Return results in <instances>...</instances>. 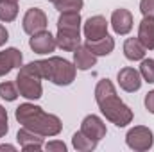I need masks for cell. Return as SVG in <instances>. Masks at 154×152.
Returning <instances> with one entry per match:
<instances>
[{"mask_svg": "<svg viewBox=\"0 0 154 152\" xmlns=\"http://www.w3.org/2000/svg\"><path fill=\"white\" fill-rule=\"evenodd\" d=\"M48 2H52V4H56V2H57V0H48Z\"/></svg>", "mask_w": 154, "mask_h": 152, "instance_id": "4dcf8cb0", "label": "cell"}, {"mask_svg": "<svg viewBox=\"0 0 154 152\" xmlns=\"http://www.w3.org/2000/svg\"><path fill=\"white\" fill-rule=\"evenodd\" d=\"M142 45L147 50H154V18L152 16H143V20L138 25V36Z\"/></svg>", "mask_w": 154, "mask_h": 152, "instance_id": "9a60e30c", "label": "cell"}, {"mask_svg": "<svg viewBox=\"0 0 154 152\" xmlns=\"http://www.w3.org/2000/svg\"><path fill=\"white\" fill-rule=\"evenodd\" d=\"M143 104H145V109H147L151 114H154V90H151V91L145 95Z\"/></svg>", "mask_w": 154, "mask_h": 152, "instance_id": "83f0119b", "label": "cell"}, {"mask_svg": "<svg viewBox=\"0 0 154 152\" xmlns=\"http://www.w3.org/2000/svg\"><path fill=\"white\" fill-rule=\"evenodd\" d=\"M122 48H124L125 59H129V61H142L145 57V52H147V48L142 45V41L138 38H127L124 41Z\"/></svg>", "mask_w": 154, "mask_h": 152, "instance_id": "e0dca14e", "label": "cell"}, {"mask_svg": "<svg viewBox=\"0 0 154 152\" xmlns=\"http://www.w3.org/2000/svg\"><path fill=\"white\" fill-rule=\"evenodd\" d=\"M81 131H82L88 138H91V140H95V141H100L102 138H106V132H108L104 120H102L100 116H97V114H88V116H84L82 122H81Z\"/></svg>", "mask_w": 154, "mask_h": 152, "instance_id": "30bf717a", "label": "cell"}, {"mask_svg": "<svg viewBox=\"0 0 154 152\" xmlns=\"http://www.w3.org/2000/svg\"><path fill=\"white\" fill-rule=\"evenodd\" d=\"M47 25H48V18H47L45 11L39 9V7H31V9H27L25 14H23V18H22V29H23V32H27L29 36L36 34L39 31H45Z\"/></svg>", "mask_w": 154, "mask_h": 152, "instance_id": "8992f818", "label": "cell"}, {"mask_svg": "<svg viewBox=\"0 0 154 152\" xmlns=\"http://www.w3.org/2000/svg\"><path fill=\"white\" fill-rule=\"evenodd\" d=\"M29 47L32 52H36L39 56H45V54H50L56 50L57 43H56V36H52L50 31H39L36 34H32L29 39Z\"/></svg>", "mask_w": 154, "mask_h": 152, "instance_id": "ba28073f", "label": "cell"}, {"mask_svg": "<svg viewBox=\"0 0 154 152\" xmlns=\"http://www.w3.org/2000/svg\"><path fill=\"white\" fill-rule=\"evenodd\" d=\"M125 143L131 150L134 152H145L152 149L154 145V134L152 131L145 125H134L127 131L125 134Z\"/></svg>", "mask_w": 154, "mask_h": 152, "instance_id": "5b68a950", "label": "cell"}, {"mask_svg": "<svg viewBox=\"0 0 154 152\" xmlns=\"http://www.w3.org/2000/svg\"><path fill=\"white\" fill-rule=\"evenodd\" d=\"M140 13L154 18V0H140Z\"/></svg>", "mask_w": 154, "mask_h": 152, "instance_id": "4316f807", "label": "cell"}, {"mask_svg": "<svg viewBox=\"0 0 154 152\" xmlns=\"http://www.w3.org/2000/svg\"><path fill=\"white\" fill-rule=\"evenodd\" d=\"M22 65H23V56L18 48L9 47L0 52V77L7 75L11 70L20 68Z\"/></svg>", "mask_w": 154, "mask_h": 152, "instance_id": "4fadbf2b", "label": "cell"}, {"mask_svg": "<svg viewBox=\"0 0 154 152\" xmlns=\"http://www.w3.org/2000/svg\"><path fill=\"white\" fill-rule=\"evenodd\" d=\"M133 23H134V22H133V14H131L129 9L120 7V9H115V11L111 13L109 25H111V29L115 31V34H120V36L129 34V32L133 31Z\"/></svg>", "mask_w": 154, "mask_h": 152, "instance_id": "8fae6325", "label": "cell"}, {"mask_svg": "<svg viewBox=\"0 0 154 152\" xmlns=\"http://www.w3.org/2000/svg\"><path fill=\"white\" fill-rule=\"evenodd\" d=\"M74 65L77 70H82V72L91 70L97 65V56L86 45H79L74 50Z\"/></svg>", "mask_w": 154, "mask_h": 152, "instance_id": "5bb4252c", "label": "cell"}, {"mask_svg": "<svg viewBox=\"0 0 154 152\" xmlns=\"http://www.w3.org/2000/svg\"><path fill=\"white\" fill-rule=\"evenodd\" d=\"M43 149L48 152H66V145L59 140H54V141H48L43 145Z\"/></svg>", "mask_w": 154, "mask_h": 152, "instance_id": "484cf974", "label": "cell"}, {"mask_svg": "<svg viewBox=\"0 0 154 152\" xmlns=\"http://www.w3.org/2000/svg\"><path fill=\"white\" fill-rule=\"evenodd\" d=\"M81 27H82L81 13H61L57 18V31L81 32Z\"/></svg>", "mask_w": 154, "mask_h": 152, "instance_id": "d6986e66", "label": "cell"}, {"mask_svg": "<svg viewBox=\"0 0 154 152\" xmlns=\"http://www.w3.org/2000/svg\"><path fill=\"white\" fill-rule=\"evenodd\" d=\"M18 16V2L13 0H0V22H14Z\"/></svg>", "mask_w": 154, "mask_h": 152, "instance_id": "44dd1931", "label": "cell"}, {"mask_svg": "<svg viewBox=\"0 0 154 152\" xmlns=\"http://www.w3.org/2000/svg\"><path fill=\"white\" fill-rule=\"evenodd\" d=\"M95 102L100 113L106 116L108 122L115 123L116 127H125L133 122V109L116 95L115 84L109 79H100L95 86Z\"/></svg>", "mask_w": 154, "mask_h": 152, "instance_id": "6da1fadb", "label": "cell"}, {"mask_svg": "<svg viewBox=\"0 0 154 152\" xmlns=\"http://www.w3.org/2000/svg\"><path fill=\"white\" fill-rule=\"evenodd\" d=\"M0 150H16V147H14V145H7V143H5V145H0Z\"/></svg>", "mask_w": 154, "mask_h": 152, "instance_id": "f546056e", "label": "cell"}, {"mask_svg": "<svg viewBox=\"0 0 154 152\" xmlns=\"http://www.w3.org/2000/svg\"><path fill=\"white\" fill-rule=\"evenodd\" d=\"M116 81H118V86L127 91V93H134L142 88V82L143 79L140 75V72L133 66H125V68H120L118 74H116Z\"/></svg>", "mask_w": 154, "mask_h": 152, "instance_id": "9c48e42d", "label": "cell"}, {"mask_svg": "<svg viewBox=\"0 0 154 152\" xmlns=\"http://www.w3.org/2000/svg\"><path fill=\"white\" fill-rule=\"evenodd\" d=\"M41 68H43V79L54 82L56 86H70L75 81V65L65 57L52 56L48 59H41Z\"/></svg>", "mask_w": 154, "mask_h": 152, "instance_id": "277c9868", "label": "cell"}, {"mask_svg": "<svg viewBox=\"0 0 154 152\" xmlns=\"http://www.w3.org/2000/svg\"><path fill=\"white\" fill-rule=\"evenodd\" d=\"M9 132V116H7V109L0 104V138H4Z\"/></svg>", "mask_w": 154, "mask_h": 152, "instance_id": "d4e9b609", "label": "cell"}, {"mask_svg": "<svg viewBox=\"0 0 154 152\" xmlns=\"http://www.w3.org/2000/svg\"><path fill=\"white\" fill-rule=\"evenodd\" d=\"M56 43L61 50L65 52H74L81 45V32H72V31H57L56 34Z\"/></svg>", "mask_w": 154, "mask_h": 152, "instance_id": "2e32d148", "label": "cell"}, {"mask_svg": "<svg viewBox=\"0 0 154 152\" xmlns=\"http://www.w3.org/2000/svg\"><path fill=\"white\" fill-rule=\"evenodd\" d=\"M97 57H104V56H109L113 50H115V39L111 38L109 34H106L104 38L95 39V41H86L84 43Z\"/></svg>", "mask_w": 154, "mask_h": 152, "instance_id": "ac0fdd59", "label": "cell"}, {"mask_svg": "<svg viewBox=\"0 0 154 152\" xmlns=\"http://www.w3.org/2000/svg\"><path fill=\"white\" fill-rule=\"evenodd\" d=\"M140 75L142 79L145 81V82H149V84H154V59H142V63H140Z\"/></svg>", "mask_w": 154, "mask_h": 152, "instance_id": "cb8c5ba5", "label": "cell"}, {"mask_svg": "<svg viewBox=\"0 0 154 152\" xmlns=\"http://www.w3.org/2000/svg\"><path fill=\"white\" fill-rule=\"evenodd\" d=\"M97 143L99 141H95V140H91V138H88L82 131H77L74 132V136H72V145H74V149L79 152H91L97 149Z\"/></svg>", "mask_w": 154, "mask_h": 152, "instance_id": "ffe728a7", "label": "cell"}, {"mask_svg": "<svg viewBox=\"0 0 154 152\" xmlns=\"http://www.w3.org/2000/svg\"><path fill=\"white\" fill-rule=\"evenodd\" d=\"M13 2H20V0H13Z\"/></svg>", "mask_w": 154, "mask_h": 152, "instance_id": "1f68e13d", "label": "cell"}, {"mask_svg": "<svg viewBox=\"0 0 154 152\" xmlns=\"http://www.w3.org/2000/svg\"><path fill=\"white\" fill-rule=\"evenodd\" d=\"M0 97H2L5 102H14V100L20 97L18 88H16V82H11V81L0 82Z\"/></svg>", "mask_w": 154, "mask_h": 152, "instance_id": "7402d4cb", "label": "cell"}, {"mask_svg": "<svg viewBox=\"0 0 154 152\" xmlns=\"http://www.w3.org/2000/svg\"><path fill=\"white\" fill-rule=\"evenodd\" d=\"M108 27H109V22L104 16H100V14L90 16L82 23V32H84L86 41H95V39L104 38L108 34Z\"/></svg>", "mask_w": 154, "mask_h": 152, "instance_id": "52a82bcc", "label": "cell"}, {"mask_svg": "<svg viewBox=\"0 0 154 152\" xmlns=\"http://www.w3.org/2000/svg\"><path fill=\"white\" fill-rule=\"evenodd\" d=\"M16 141L20 143V149L25 152H38L43 149V136L27 129V127H22L18 132H16Z\"/></svg>", "mask_w": 154, "mask_h": 152, "instance_id": "7c38bea8", "label": "cell"}, {"mask_svg": "<svg viewBox=\"0 0 154 152\" xmlns=\"http://www.w3.org/2000/svg\"><path fill=\"white\" fill-rule=\"evenodd\" d=\"M54 7L59 13H81L84 7V0H57Z\"/></svg>", "mask_w": 154, "mask_h": 152, "instance_id": "603a6c76", "label": "cell"}, {"mask_svg": "<svg viewBox=\"0 0 154 152\" xmlns=\"http://www.w3.org/2000/svg\"><path fill=\"white\" fill-rule=\"evenodd\" d=\"M41 81H43L41 59L22 65L18 68V75H16V88H18L20 97H23L27 100H39L43 95Z\"/></svg>", "mask_w": 154, "mask_h": 152, "instance_id": "3957f363", "label": "cell"}, {"mask_svg": "<svg viewBox=\"0 0 154 152\" xmlns=\"http://www.w3.org/2000/svg\"><path fill=\"white\" fill-rule=\"evenodd\" d=\"M14 118L22 127H27L34 132L41 134L43 138L57 136L63 131V122L59 116L43 111L39 106L32 102H23L16 108Z\"/></svg>", "mask_w": 154, "mask_h": 152, "instance_id": "7a4b0ae2", "label": "cell"}, {"mask_svg": "<svg viewBox=\"0 0 154 152\" xmlns=\"http://www.w3.org/2000/svg\"><path fill=\"white\" fill-rule=\"evenodd\" d=\"M7 39H9V31L5 29V25L0 23V47H4L7 43Z\"/></svg>", "mask_w": 154, "mask_h": 152, "instance_id": "f1b7e54d", "label": "cell"}]
</instances>
